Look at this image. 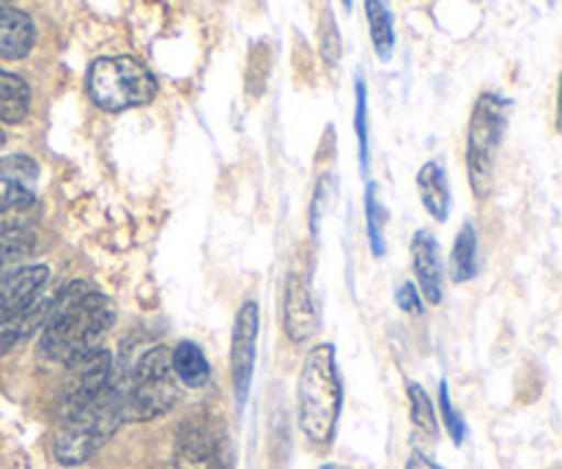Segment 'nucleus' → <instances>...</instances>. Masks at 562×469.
Instances as JSON below:
<instances>
[{"label": "nucleus", "instance_id": "20e7f679", "mask_svg": "<svg viewBox=\"0 0 562 469\" xmlns=\"http://www.w3.org/2000/svg\"><path fill=\"white\" fill-rule=\"evenodd\" d=\"M124 377V415L126 423L154 421L179 404V379L170 368V351L165 346L148 349L135 368Z\"/></svg>", "mask_w": 562, "mask_h": 469}, {"label": "nucleus", "instance_id": "39448f33", "mask_svg": "<svg viewBox=\"0 0 562 469\" xmlns=\"http://www.w3.org/2000/svg\"><path fill=\"white\" fill-rule=\"evenodd\" d=\"M88 97L108 113L143 108L157 97V77L130 55L97 58L88 69Z\"/></svg>", "mask_w": 562, "mask_h": 469}, {"label": "nucleus", "instance_id": "a211bd4d", "mask_svg": "<svg viewBox=\"0 0 562 469\" xmlns=\"http://www.w3.org/2000/svg\"><path fill=\"white\" fill-rule=\"evenodd\" d=\"M31 110V86L20 75L0 69V124H20Z\"/></svg>", "mask_w": 562, "mask_h": 469}, {"label": "nucleus", "instance_id": "393cba45", "mask_svg": "<svg viewBox=\"0 0 562 469\" xmlns=\"http://www.w3.org/2000/svg\"><path fill=\"white\" fill-rule=\"evenodd\" d=\"M439 410H442V421H445V428H448L450 439H453L456 445H464V439H467V421H464V417H461V412L456 410L453 401H450L448 382L439 384Z\"/></svg>", "mask_w": 562, "mask_h": 469}, {"label": "nucleus", "instance_id": "a878e982", "mask_svg": "<svg viewBox=\"0 0 562 469\" xmlns=\"http://www.w3.org/2000/svg\"><path fill=\"white\" fill-rule=\"evenodd\" d=\"M318 42H322V58L327 60L329 66L338 64L340 58V36H338V25H335L333 11H324V22L318 25Z\"/></svg>", "mask_w": 562, "mask_h": 469}, {"label": "nucleus", "instance_id": "7ed1b4c3", "mask_svg": "<svg viewBox=\"0 0 562 469\" xmlns=\"http://www.w3.org/2000/svg\"><path fill=\"white\" fill-rule=\"evenodd\" d=\"M340 406H344V382L335 362V346H313L296 379V421L302 434L313 445L333 443Z\"/></svg>", "mask_w": 562, "mask_h": 469}, {"label": "nucleus", "instance_id": "aec40b11", "mask_svg": "<svg viewBox=\"0 0 562 469\" xmlns=\"http://www.w3.org/2000/svg\"><path fill=\"white\" fill-rule=\"evenodd\" d=\"M366 16H368V27H371L373 49H376L379 60H390L395 49V25H393V11H390V3L387 0H366Z\"/></svg>", "mask_w": 562, "mask_h": 469}, {"label": "nucleus", "instance_id": "c756f323", "mask_svg": "<svg viewBox=\"0 0 562 469\" xmlns=\"http://www.w3.org/2000/svg\"><path fill=\"white\" fill-rule=\"evenodd\" d=\"M322 469H349V467H340V465H324Z\"/></svg>", "mask_w": 562, "mask_h": 469}, {"label": "nucleus", "instance_id": "1a4fd4ad", "mask_svg": "<svg viewBox=\"0 0 562 469\" xmlns=\"http://www.w3.org/2000/svg\"><path fill=\"white\" fill-rule=\"evenodd\" d=\"M283 330L291 344H307L322 330V313L311 291V278L291 272L283 289Z\"/></svg>", "mask_w": 562, "mask_h": 469}, {"label": "nucleus", "instance_id": "f03ea898", "mask_svg": "<svg viewBox=\"0 0 562 469\" xmlns=\"http://www.w3.org/2000/svg\"><path fill=\"white\" fill-rule=\"evenodd\" d=\"M124 423V377L113 371L110 384L97 399L77 410L60 412L58 432H55V459L64 467L86 465Z\"/></svg>", "mask_w": 562, "mask_h": 469}, {"label": "nucleus", "instance_id": "f3484780", "mask_svg": "<svg viewBox=\"0 0 562 469\" xmlns=\"http://www.w3.org/2000/svg\"><path fill=\"white\" fill-rule=\"evenodd\" d=\"M170 368H173V377L179 379L184 388H206L209 379H212V368H209L206 355L198 344L192 340H181L173 351H170Z\"/></svg>", "mask_w": 562, "mask_h": 469}, {"label": "nucleus", "instance_id": "f257e3e1", "mask_svg": "<svg viewBox=\"0 0 562 469\" xmlns=\"http://www.w3.org/2000/svg\"><path fill=\"white\" fill-rule=\"evenodd\" d=\"M115 324V305L108 294L93 289L91 283L64 286L53 297V308L42 327L38 351L47 360L69 368L80 357L102 349V338Z\"/></svg>", "mask_w": 562, "mask_h": 469}, {"label": "nucleus", "instance_id": "ddd939ff", "mask_svg": "<svg viewBox=\"0 0 562 469\" xmlns=\"http://www.w3.org/2000/svg\"><path fill=\"white\" fill-rule=\"evenodd\" d=\"M412 267L417 275V291L426 297L431 305H439L445 297L442 280V258H439L437 236L431 231L420 228L412 236Z\"/></svg>", "mask_w": 562, "mask_h": 469}, {"label": "nucleus", "instance_id": "c85d7f7f", "mask_svg": "<svg viewBox=\"0 0 562 469\" xmlns=\"http://www.w3.org/2000/svg\"><path fill=\"white\" fill-rule=\"evenodd\" d=\"M14 225H20L14 220V214H9V212H0V231H5V228H14Z\"/></svg>", "mask_w": 562, "mask_h": 469}, {"label": "nucleus", "instance_id": "412c9836", "mask_svg": "<svg viewBox=\"0 0 562 469\" xmlns=\"http://www.w3.org/2000/svg\"><path fill=\"white\" fill-rule=\"evenodd\" d=\"M38 245V236L33 234L25 225H14V228L0 231V272L11 264L22 261V258L31 256Z\"/></svg>", "mask_w": 562, "mask_h": 469}, {"label": "nucleus", "instance_id": "4468645a", "mask_svg": "<svg viewBox=\"0 0 562 469\" xmlns=\"http://www.w3.org/2000/svg\"><path fill=\"white\" fill-rule=\"evenodd\" d=\"M49 308H53V297H36L16 313L0 319V355H9L11 349L33 338L47 322Z\"/></svg>", "mask_w": 562, "mask_h": 469}, {"label": "nucleus", "instance_id": "4be33fe9", "mask_svg": "<svg viewBox=\"0 0 562 469\" xmlns=\"http://www.w3.org/2000/svg\"><path fill=\"white\" fill-rule=\"evenodd\" d=\"M384 225H387V209L379 203V192L373 181H368L366 187V234L371 242V253L376 258H382L387 253L384 245Z\"/></svg>", "mask_w": 562, "mask_h": 469}, {"label": "nucleus", "instance_id": "5701e85b", "mask_svg": "<svg viewBox=\"0 0 562 469\" xmlns=\"http://www.w3.org/2000/svg\"><path fill=\"white\" fill-rule=\"evenodd\" d=\"M406 395H409V412H412V423L420 428L426 437H437L439 434V423H437V410H434V401L426 390L420 388L417 382L406 384Z\"/></svg>", "mask_w": 562, "mask_h": 469}, {"label": "nucleus", "instance_id": "7c9ffc66", "mask_svg": "<svg viewBox=\"0 0 562 469\" xmlns=\"http://www.w3.org/2000/svg\"><path fill=\"white\" fill-rule=\"evenodd\" d=\"M344 5H346V9H351V0H344Z\"/></svg>", "mask_w": 562, "mask_h": 469}, {"label": "nucleus", "instance_id": "2f4dec72", "mask_svg": "<svg viewBox=\"0 0 562 469\" xmlns=\"http://www.w3.org/2000/svg\"><path fill=\"white\" fill-rule=\"evenodd\" d=\"M5 141V137H3V132H0V143H3Z\"/></svg>", "mask_w": 562, "mask_h": 469}, {"label": "nucleus", "instance_id": "b1692460", "mask_svg": "<svg viewBox=\"0 0 562 469\" xmlns=\"http://www.w3.org/2000/svg\"><path fill=\"white\" fill-rule=\"evenodd\" d=\"M355 130H357V146H360V168L362 176H368L371 170V146H368V91L366 80L357 77L355 80Z\"/></svg>", "mask_w": 562, "mask_h": 469}, {"label": "nucleus", "instance_id": "cd10ccee", "mask_svg": "<svg viewBox=\"0 0 562 469\" xmlns=\"http://www.w3.org/2000/svg\"><path fill=\"white\" fill-rule=\"evenodd\" d=\"M406 469H442V467H439L437 461L428 459L426 454L415 450V454H409V459H406Z\"/></svg>", "mask_w": 562, "mask_h": 469}, {"label": "nucleus", "instance_id": "6e6552de", "mask_svg": "<svg viewBox=\"0 0 562 469\" xmlns=\"http://www.w3.org/2000/svg\"><path fill=\"white\" fill-rule=\"evenodd\" d=\"M258 324H261V311L256 300L241 302L239 313L231 330V382H234L236 404H247L252 384V371H256V346H258Z\"/></svg>", "mask_w": 562, "mask_h": 469}, {"label": "nucleus", "instance_id": "2eb2a0df", "mask_svg": "<svg viewBox=\"0 0 562 469\" xmlns=\"http://www.w3.org/2000/svg\"><path fill=\"white\" fill-rule=\"evenodd\" d=\"M36 44V25L20 9L0 5V58L20 60Z\"/></svg>", "mask_w": 562, "mask_h": 469}, {"label": "nucleus", "instance_id": "423d86ee", "mask_svg": "<svg viewBox=\"0 0 562 469\" xmlns=\"http://www.w3.org/2000/svg\"><path fill=\"white\" fill-rule=\"evenodd\" d=\"M510 102L503 93H481L472 108L470 132H467V174L477 198H488L494 185V157L508 130Z\"/></svg>", "mask_w": 562, "mask_h": 469}, {"label": "nucleus", "instance_id": "bb28decb", "mask_svg": "<svg viewBox=\"0 0 562 469\" xmlns=\"http://www.w3.org/2000/svg\"><path fill=\"white\" fill-rule=\"evenodd\" d=\"M395 302H398L401 311L412 313V316H420L423 313V297L415 283H401L398 291H395Z\"/></svg>", "mask_w": 562, "mask_h": 469}, {"label": "nucleus", "instance_id": "9b49d317", "mask_svg": "<svg viewBox=\"0 0 562 469\" xmlns=\"http://www.w3.org/2000/svg\"><path fill=\"white\" fill-rule=\"evenodd\" d=\"M38 163L27 154L0 157V212H25L36 203Z\"/></svg>", "mask_w": 562, "mask_h": 469}, {"label": "nucleus", "instance_id": "0eeeda50", "mask_svg": "<svg viewBox=\"0 0 562 469\" xmlns=\"http://www.w3.org/2000/svg\"><path fill=\"white\" fill-rule=\"evenodd\" d=\"M176 469H231L234 454L225 432L209 415H192L176 437Z\"/></svg>", "mask_w": 562, "mask_h": 469}, {"label": "nucleus", "instance_id": "dca6fc26", "mask_svg": "<svg viewBox=\"0 0 562 469\" xmlns=\"http://www.w3.org/2000/svg\"><path fill=\"white\" fill-rule=\"evenodd\" d=\"M417 192H420L423 209L431 214L437 223H445L450 214V187L448 174L439 163H426L417 174Z\"/></svg>", "mask_w": 562, "mask_h": 469}, {"label": "nucleus", "instance_id": "6ab92c4d", "mask_svg": "<svg viewBox=\"0 0 562 469\" xmlns=\"http://www.w3.org/2000/svg\"><path fill=\"white\" fill-rule=\"evenodd\" d=\"M450 275H453V283H470L477 278V231L472 223H464L456 234Z\"/></svg>", "mask_w": 562, "mask_h": 469}, {"label": "nucleus", "instance_id": "9d476101", "mask_svg": "<svg viewBox=\"0 0 562 469\" xmlns=\"http://www.w3.org/2000/svg\"><path fill=\"white\" fill-rule=\"evenodd\" d=\"M69 371L71 377L69 384H66L64 401H60V412H69L88 404V401L97 399L108 388L110 377H113V355L108 349H93L91 355L71 362Z\"/></svg>", "mask_w": 562, "mask_h": 469}, {"label": "nucleus", "instance_id": "f8f14e48", "mask_svg": "<svg viewBox=\"0 0 562 469\" xmlns=\"http://www.w3.org/2000/svg\"><path fill=\"white\" fill-rule=\"evenodd\" d=\"M49 280V269L44 264H25L16 269L0 272V319L11 316L27 302L36 300Z\"/></svg>", "mask_w": 562, "mask_h": 469}]
</instances>
